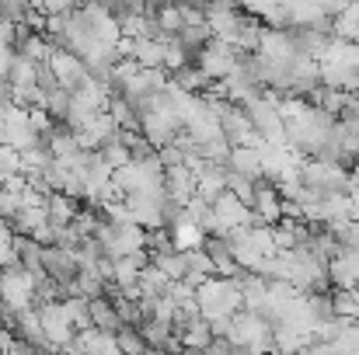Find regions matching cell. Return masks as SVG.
<instances>
[{"label":"cell","mask_w":359,"mask_h":355,"mask_svg":"<svg viewBox=\"0 0 359 355\" xmlns=\"http://www.w3.org/2000/svg\"><path fill=\"white\" fill-rule=\"evenodd\" d=\"M192 300H196L199 314L210 321L231 317L241 310V282L234 275H210L192 289Z\"/></svg>","instance_id":"obj_1"},{"label":"cell","mask_w":359,"mask_h":355,"mask_svg":"<svg viewBox=\"0 0 359 355\" xmlns=\"http://www.w3.org/2000/svg\"><path fill=\"white\" fill-rule=\"evenodd\" d=\"M297 181L300 188L314 192V195H339V199H349L356 192V181L349 171L328 164V160H300L297 167Z\"/></svg>","instance_id":"obj_2"},{"label":"cell","mask_w":359,"mask_h":355,"mask_svg":"<svg viewBox=\"0 0 359 355\" xmlns=\"http://www.w3.org/2000/svg\"><path fill=\"white\" fill-rule=\"evenodd\" d=\"M244 116L251 122V136L255 143L265 146H286L283 143V102L276 95H258L251 102H244Z\"/></svg>","instance_id":"obj_3"},{"label":"cell","mask_w":359,"mask_h":355,"mask_svg":"<svg viewBox=\"0 0 359 355\" xmlns=\"http://www.w3.org/2000/svg\"><path fill=\"white\" fill-rule=\"evenodd\" d=\"M325 272H328L332 289H356L359 286V251L339 247V251L325 261Z\"/></svg>","instance_id":"obj_4"}]
</instances>
